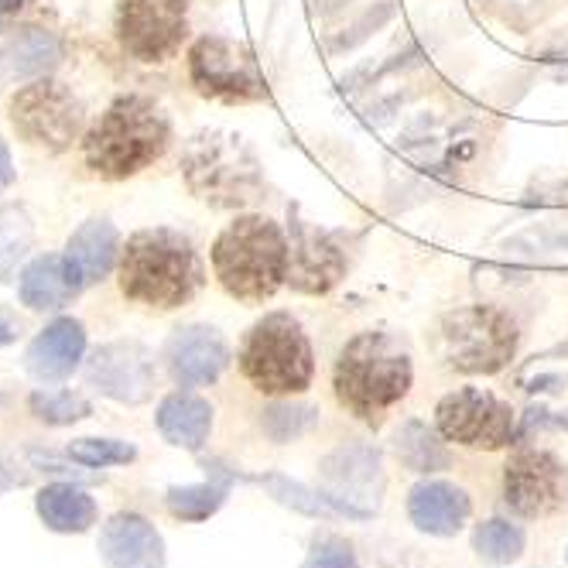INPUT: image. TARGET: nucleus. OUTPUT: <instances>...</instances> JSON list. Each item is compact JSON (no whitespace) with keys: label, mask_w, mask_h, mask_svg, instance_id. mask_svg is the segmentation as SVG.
Masks as SVG:
<instances>
[{"label":"nucleus","mask_w":568,"mask_h":568,"mask_svg":"<svg viewBox=\"0 0 568 568\" xmlns=\"http://www.w3.org/2000/svg\"><path fill=\"white\" fill-rule=\"evenodd\" d=\"M412 356L387 333L353 336L333 371L336 400L359 422L377 425L394 404L412 390Z\"/></svg>","instance_id":"obj_1"},{"label":"nucleus","mask_w":568,"mask_h":568,"mask_svg":"<svg viewBox=\"0 0 568 568\" xmlns=\"http://www.w3.org/2000/svg\"><path fill=\"white\" fill-rule=\"evenodd\" d=\"M202 284V264L192 243L175 230H141L128 240L120 261V288L151 308H179Z\"/></svg>","instance_id":"obj_2"},{"label":"nucleus","mask_w":568,"mask_h":568,"mask_svg":"<svg viewBox=\"0 0 568 568\" xmlns=\"http://www.w3.org/2000/svg\"><path fill=\"white\" fill-rule=\"evenodd\" d=\"M213 267L233 298L264 302L288 277V240L267 216H240L213 243Z\"/></svg>","instance_id":"obj_3"},{"label":"nucleus","mask_w":568,"mask_h":568,"mask_svg":"<svg viewBox=\"0 0 568 568\" xmlns=\"http://www.w3.org/2000/svg\"><path fill=\"white\" fill-rule=\"evenodd\" d=\"M169 138L172 134L165 113L144 97H124L90 131L87 161L93 172L106 179H128L165 154Z\"/></svg>","instance_id":"obj_4"},{"label":"nucleus","mask_w":568,"mask_h":568,"mask_svg":"<svg viewBox=\"0 0 568 568\" xmlns=\"http://www.w3.org/2000/svg\"><path fill=\"white\" fill-rule=\"evenodd\" d=\"M240 371L261 394H302L312 384L315 356L298 318L264 315L240 349Z\"/></svg>","instance_id":"obj_5"},{"label":"nucleus","mask_w":568,"mask_h":568,"mask_svg":"<svg viewBox=\"0 0 568 568\" xmlns=\"http://www.w3.org/2000/svg\"><path fill=\"white\" fill-rule=\"evenodd\" d=\"M517 349L514 322L490 305L459 308L442 318V356L463 374H497Z\"/></svg>","instance_id":"obj_6"},{"label":"nucleus","mask_w":568,"mask_h":568,"mask_svg":"<svg viewBox=\"0 0 568 568\" xmlns=\"http://www.w3.org/2000/svg\"><path fill=\"white\" fill-rule=\"evenodd\" d=\"M189 185L216 206H236V202L254 199L257 189V165L254 158L240 148L236 138L202 134L195 138L185 158Z\"/></svg>","instance_id":"obj_7"},{"label":"nucleus","mask_w":568,"mask_h":568,"mask_svg":"<svg viewBox=\"0 0 568 568\" xmlns=\"http://www.w3.org/2000/svg\"><path fill=\"white\" fill-rule=\"evenodd\" d=\"M435 425L445 442L466 445V449L497 453L514 438V412L497 394L463 387L438 400Z\"/></svg>","instance_id":"obj_8"},{"label":"nucleus","mask_w":568,"mask_h":568,"mask_svg":"<svg viewBox=\"0 0 568 568\" xmlns=\"http://www.w3.org/2000/svg\"><path fill=\"white\" fill-rule=\"evenodd\" d=\"M189 72H192V83L202 97H213V100H236V103H247V100H264L267 97V83L261 75L257 59L230 42V38L220 34H206L199 38L189 52Z\"/></svg>","instance_id":"obj_9"},{"label":"nucleus","mask_w":568,"mask_h":568,"mask_svg":"<svg viewBox=\"0 0 568 568\" xmlns=\"http://www.w3.org/2000/svg\"><path fill=\"white\" fill-rule=\"evenodd\" d=\"M11 120L24 141L49 151H62L83 128V106L65 87L42 79V83H31L14 97Z\"/></svg>","instance_id":"obj_10"},{"label":"nucleus","mask_w":568,"mask_h":568,"mask_svg":"<svg viewBox=\"0 0 568 568\" xmlns=\"http://www.w3.org/2000/svg\"><path fill=\"white\" fill-rule=\"evenodd\" d=\"M504 500L520 517H548L568 500V466L548 449H520L504 466Z\"/></svg>","instance_id":"obj_11"},{"label":"nucleus","mask_w":568,"mask_h":568,"mask_svg":"<svg viewBox=\"0 0 568 568\" xmlns=\"http://www.w3.org/2000/svg\"><path fill=\"white\" fill-rule=\"evenodd\" d=\"M116 31L141 62H165L185 38V0H120Z\"/></svg>","instance_id":"obj_12"},{"label":"nucleus","mask_w":568,"mask_h":568,"mask_svg":"<svg viewBox=\"0 0 568 568\" xmlns=\"http://www.w3.org/2000/svg\"><path fill=\"white\" fill-rule=\"evenodd\" d=\"M87 377L106 397L124 400V404H138L151 394L154 363H151L148 349L138 343H110V346L93 353Z\"/></svg>","instance_id":"obj_13"},{"label":"nucleus","mask_w":568,"mask_h":568,"mask_svg":"<svg viewBox=\"0 0 568 568\" xmlns=\"http://www.w3.org/2000/svg\"><path fill=\"white\" fill-rule=\"evenodd\" d=\"M230 363L223 336L210 326H192L172 336L169 343V371L182 387L213 384Z\"/></svg>","instance_id":"obj_14"},{"label":"nucleus","mask_w":568,"mask_h":568,"mask_svg":"<svg viewBox=\"0 0 568 568\" xmlns=\"http://www.w3.org/2000/svg\"><path fill=\"white\" fill-rule=\"evenodd\" d=\"M343 254L336 243L305 223L295 226L292 233V251H288V277L302 292H329L333 284L343 277Z\"/></svg>","instance_id":"obj_15"},{"label":"nucleus","mask_w":568,"mask_h":568,"mask_svg":"<svg viewBox=\"0 0 568 568\" xmlns=\"http://www.w3.org/2000/svg\"><path fill=\"white\" fill-rule=\"evenodd\" d=\"M110 568H161V538L138 514H120L103 527L100 538Z\"/></svg>","instance_id":"obj_16"},{"label":"nucleus","mask_w":568,"mask_h":568,"mask_svg":"<svg viewBox=\"0 0 568 568\" xmlns=\"http://www.w3.org/2000/svg\"><path fill=\"white\" fill-rule=\"evenodd\" d=\"M116 254H120V236L106 220H90L79 226L65 251V271H69V281L75 284V292L106 277Z\"/></svg>","instance_id":"obj_17"},{"label":"nucleus","mask_w":568,"mask_h":568,"mask_svg":"<svg viewBox=\"0 0 568 568\" xmlns=\"http://www.w3.org/2000/svg\"><path fill=\"white\" fill-rule=\"evenodd\" d=\"M83 349H87L83 326H79L75 318H59V322H52V326L31 343V349H28V371L38 381H45V384L65 381L79 367Z\"/></svg>","instance_id":"obj_18"},{"label":"nucleus","mask_w":568,"mask_h":568,"mask_svg":"<svg viewBox=\"0 0 568 568\" xmlns=\"http://www.w3.org/2000/svg\"><path fill=\"white\" fill-rule=\"evenodd\" d=\"M408 514L418 531L449 538L463 531L469 517V497L453 483H418L408 500Z\"/></svg>","instance_id":"obj_19"},{"label":"nucleus","mask_w":568,"mask_h":568,"mask_svg":"<svg viewBox=\"0 0 568 568\" xmlns=\"http://www.w3.org/2000/svg\"><path fill=\"white\" fill-rule=\"evenodd\" d=\"M158 428L172 445L182 449H199L210 438L213 428V408L195 394H172L158 408Z\"/></svg>","instance_id":"obj_20"},{"label":"nucleus","mask_w":568,"mask_h":568,"mask_svg":"<svg viewBox=\"0 0 568 568\" xmlns=\"http://www.w3.org/2000/svg\"><path fill=\"white\" fill-rule=\"evenodd\" d=\"M75 295V284L69 281L65 257L45 254L24 267L21 274V302L34 312H52Z\"/></svg>","instance_id":"obj_21"},{"label":"nucleus","mask_w":568,"mask_h":568,"mask_svg":"<svg viewBox=\"0 0 568 568\" xmlns=\"http://www.w3.org/2000/svg\"><path fill=\"white\" fill-rule=\"evenodd\" d=\"M38 514H42V520L52 527V531H62V535L87 531V527L97 520L93 500L83 490H75V486H65V483L45 486V490L38 494Z\"/></svg>","instance_id":"obj_22"},{"label":"nucleus","mask_w":568,"mask_h":568,"mask_svg":"<svg viewBox=\"0 0 568 568\" xmlns=\"http://www.w3.org/2000/svg\"><path fill=\"white\" fill-rule=\"evenodd\" d=\"M359 479L381 483L377 453H371V449H343L326 463V494H329V500H336L346 510H349V486H356Z\"/></svg>","instance_id":"obj_23"},{"label":"nucleus","mask_w":568,"mask_h":568,"mask_svg":"<svg viewBox=\"0 0 568 568\" xmlns=\"http://www.w3.org/2000/svg\"><path fill=\"white\" fill-rule=\"evenodd\" d=\"M11 62H14V72L18 75H42L49 69L59 65L62 59V45H59V38L42 31V28H24L18 38H14V45H11Z\"/></svg>","instance_id":"obj_24"},{"label":"nucleus","mask_w":568,"mask_h":568,"mask_svg":"<svg viewBox=\"0 0 568 568\" xmlns=\"http://www.w3.org/2000/svg\"><path fill=\"white\" fill-rule=\"evenodd\" d=\"M31 220L18 206H0V281H8L18 261L31 251Z\"/></svg>","instance_id":"obj_25"},{"label":"nucleus","mask_w":568,"mask_h":568,"mask_svg":"<svg viewBox=\"0 0 568 568\" xmlns=\"http://www.w3.org/2000/svg\"><path fill=\"white\" fill-rule=\"evenodd\" d=\"M473 545H476L479 558L504 565L524 551V535H520V527H514L507 520H483L473 535Z\"/></svg>","instance_id":"obj_26"},{"label":"nucleus","mask_w":568,"mask_h":568,"mask_svg":"<svg viewBox=\"0 0 568 568\" xmlns=\"http://www.w3.org/2000/svg\"><path fill=\"white\" fill-rule=\"evenodd\" d=\"M397 456L408 463L412 469L425 473V469H435V466H445V453L442 445L432 438V432L425 425H404L397 432Z\"/></svg>","instance_id":"obj_27"},{"label":"nucleus","mask_w":568,"mask_h":568,"mask_svg":"<svg viewBox=\"0 0 568 568\" xmlns=\"http://www.w3.org/2000/svg\"><path fill=\"white\" fill-rule=\"evenodd\" d=\"M69 456L83 466H120L134 459V445L113 438H79L69 445Z\"/></svg>","instance_id":"obj_28"},{"label":"nucleus","mask_w":568,"mask_h":568,"mask_svg":"<svg viewBox=\"0 0 568 568\" xmlns=\"http://www.w3.org/2000/svg\"><path fill=\"white\" fill-rule=\"evenodd\" d=\"M31 412L49 425H72L90 415V404L75 394H31Z\"/></svg>","instance_id":"obj_29"},{"label":"nucleus","mask_w":568,"mask_h":568,"mask_svg":"<svg viewBox=\"0 0 568 568\" xmlns=\"http://www.w3.org/2000/svg\"><path fill=\"white\" fill-rule=\"evenodd\" d=\"M220 504H223V490H216V486H182V490L169 494V510L185 520L210 517Z\"/></svg>","instance_id":"obj_30"},{"label":"nucleus","mask_w":568,"mask_h":568,"mask_svg":"<svg viewBox=\"0 0 568 568\" xmlns=\"http://www.w3.org/2000/svg\"><path fill=\"white\" fill-rule=\"evenodd\" d=\"M305 568H356V558H353V548L346 541L329 538V541L315 545Z\"/></svg>","instance_id":"obj_31"},{"label":"nucleus","mask_w":568,"mask_h":568,"mask_svg":"<svg viewBox=\"0 0 568 568\" xmlns=\"http://www.w3.org/2000/svg\"><path fill=\"white\" fill-rule=\"evenodd\" d=\"M18 333H21L18 318H14V315H11L8 308H0V346L14 343V339H18Z\"/></svg>","instance_id":"obj_32"},{"label":"nucleus","mask_w":568,"mask_h":568,"mask_svg":"<svg viewBox=\"0 0 568 568\" xmlns=\"http://www.w3.org/2000/svg\"><path fill=\"white\" fill-rule=\"evenodd\" d=\"M14 179V165H11V154L4 148V141H0V189H8Z\"/></svg>","instance_id":"obj_33"},{"label":"nucleus","mask_w":568,"mask_h":568,"mask_svg":"<svg viewBox=\"0 0 568 568\" xmlns=\"http://www.w3.org/2000/svg\"><path fill=\"white\" fill-rule=\"evenodd\" d=\"M24 4H28V0H0V11L11 14V11H21Z\"/></svg>","instance_id":"obj_34"},{"label":"nucleus","mask_w":568,"mask_h":568,"mask_svg":"<svg viewBox=\"0 0 568 568\" xmlns=\"http://www.w3.org/2000/svg\"><path fill=\"white\" fill-rule=\"evenodd\" d=\"M8 486H14V479H11V473H8V469H0V494H4Z\"/></svg>","instance_id":"obj_35"},{"label":"nucleus","mask_w":568,"mask_h":568,"mask_svg":"<svg viewBox=\"0 0 568 568\" xmlns=\"http://www.w3.org/2000/svg\"><path fill=\"white\" fill-rule=\"evenodd\" d=\"M4 18H8V14H4V11H0V31H4Z\"/></svg>","instance_id":"obj_36"}]
</instances>
